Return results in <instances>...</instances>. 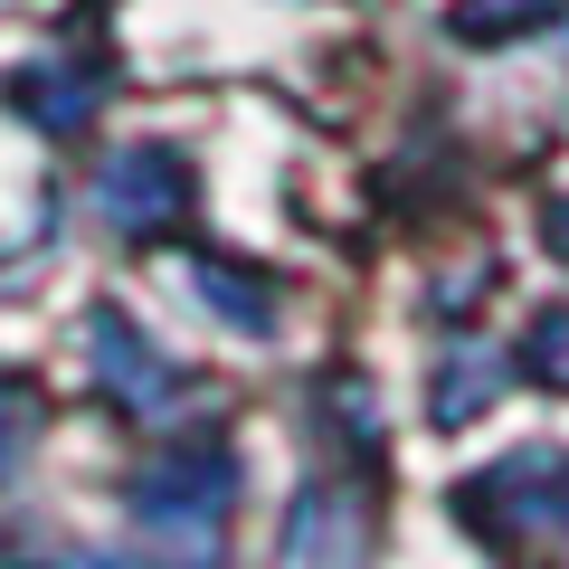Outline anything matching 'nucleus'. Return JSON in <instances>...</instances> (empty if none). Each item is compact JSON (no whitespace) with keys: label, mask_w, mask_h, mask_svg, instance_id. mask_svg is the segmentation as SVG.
I'll use <instances>...</instances> for the list:
<instances>
[{"label":"nucleus","mask_w":569,"mask_h":569,"mask_svg":"<svg viewBox=\"0 0 569 569\" xmlns=\"http://www.w3.org/2000/svg\"><path fill=\"white\" fill-rule=\"evenodd\" d=\"M190 209V171L171 162V152H123V162H104V219L123 228V238H152V228H171Z\"/></svg>","instance_id":"f257e3e1"},{"label":"nucleus","mask_w":569,"mask_h":569,"mask_svg":"<svg viewBox=\"0 0 569 569\" xmlns=\"http://www.w3.org/2000/svg\"><path fill=\"white\" fill-rule=\"evenodd\" d=\"M96 361H104V380H114V399H162V351L152 342H133V323L123 313H96Z\"/></svg>","instance_id":"f03ea898"},{"label":"nucleus","mask_w":569,"mask_h":569,"mask_svg":"<svg viewBox=\"0 0 569 569\" xmlns=\"http://www.w3.org/2000/svg\"><path fill=\"white\" fill-rule=\"evenodd\" d=\"M569 0H456V29L466 39H522V29H550Z\"/></svg>","instance_id":"7ed1b4c3"},{"label":"nucleus","mask_w":569,"mask_h":569,"mask_svg":"<svg viewBox=\"0 0 569 569\" xmlns=\"http://www.w3.org/2000/svg\"><path fill=\"white\" fill-rule=\"evenodd\" d=\"M200 295H209V305H238V313H228L238 332H266V323H276V295H266L247 266H200Z\"/></svg>","instance_id":"20e7f679"},{"label":"nucleus","mask_w":569,"mask_h":569,"mask_svg":"<svg viewBox=\"0 0 569 569\" xmlns=\"http://www.w3.org/2000/svg\"><path fill=\"white\" fill-rule=\"evenodd\" d=\"M522 370H531L541 389H569V305H550L541 323L522 332Z\"/></svg>","instance_id":"39448f33"},{"label":"nucleus","mask_w":569,"mask_h":569,"mask_svg":"<svg viewBox=\"0 0 569 569\" xmlns=\"http://www.w3.org/2000/svg\"><path fill=\"white\" fill-rule=\"evenodd\" d=\"M29 437V399H10V389H0V466H10V447H20Z\"/></svg>","instance_id":"423d86ee"},{"label":"nucleus","mask_w":569,"mask_h":569,"mask_svg":"<svg viewBox=\"0 0 569 569\" xmlns=\"http://www.w3.org/2000/svg\"><path fill=\"white\" fill-rule=\"evenodd\" d=\"M550 238H560V257H569V209H550Z\"/></svg>","instance_id":"0eeeda50"}]
</instances>
